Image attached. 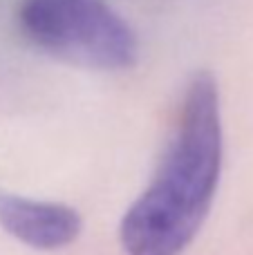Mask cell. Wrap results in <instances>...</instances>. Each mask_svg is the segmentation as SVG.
Here are the masks:
<instances>
[{
  "instance_id": "2",
  "label": "cell",
  "mask_w": 253,
  "mask_h": 255,
  "mask_svg": "<svg viewBox=\"0 0 253 255\" xmlns=\"http://www.w3.org/2000/svg\"><path fill=\"white\" fill-rule=\"evenodd\" d=\"M18 25L38 49L92 70H128L139 58V40L106 0H20Z\"/></svg>"
},
{
  "instance_id": "3",
  "label": "cell",
  "mask_w": 253,
  "mask_h": 255,
  "mask_svg": "<svg viewBox=\"0 0 253 255\" xmlns=\"http://www.w3.org/2000/svg\"><path fill=\"white\" fill-rule=\"evenodd\" d=\"M0 226L31 249L56 251L79 238L83 220L67 204L40 202L0 190Z\"/></svg>"
},
{
  "instance_id": "1",
  "label": "cell",
  "mask_w": 253,
  "mask_h": 255,
  "mask_svg": "<svg viewBox=\"0 0 253 255\" xmlns=\"http://www.w3.org/2000/svg\"><path fill=\"white\" fill-rule=\"evenodd\" d=\"M222 117L215 79L197 72L182 101L173 139L148 188L121 220L128 255H179L209 215L222 170Z\"/></svg>"
}]
</instances>
